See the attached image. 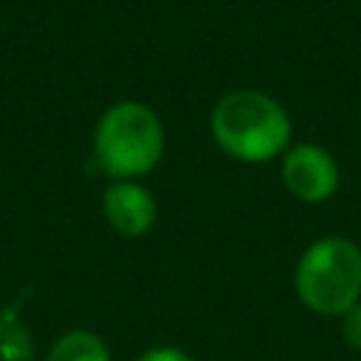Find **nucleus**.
I'll use <instances>...</instances> for the list:
<instances>
[{"label":"nucleus","mask_w":361,"mask_h":361,"mask_svg":"<svg viewBox=\"0 0 361 361\" xmlns=\"http://www.w3.org/2000/svg\"><path fill=\"white\" fill-rule=\"evenodd\" d=\"M45 361H113V358L102 336L90 330H68L51 344Z\"/></svg>","instance_id":"6"},{"label":"nucleus","mask_w":361,"mask_h":361,"mask_svg":"<svg viewBox=\"0 0 361 361\" xmlns=\"http://www.w3.org/2000/svg\"><path fill=\"white\" fill-rule=\"evenodd\" d=\"M102 212L107 223L124 237H141L158 217V203L138 180H116L102 195Z\"/></svg>","instance_id":"5"},{"label":"nucleus","mask_w":361,"mask_h":361,"mask_svg":"<svg viewBox=\"0 0 361 361\" xmlns=\"http://www.w3.org/2000/svg\"><path fill=\"white\" fill-rule=\"evenodd\" d=\"M341 336H344V341H347L353 350L361 353V302L353 305V307L341 316Z\"/></svg>","instance_id":"7"},{"label":"nucleus","mask_w":361,"mask_h":361,"mask_svg":"<svg viewBox=\"0 0 361 361\" xmlns=\"http://www.w3.org/2000/svg\"><path fill=\"white\" fill-rule=\"evenodd\" d=\"M282 183L293 197L322 203L338 189V164L324 147L290 144L282 155Z\"/></svg>","instance_id":"4"},{"label":"nucleus","mask_w":361,"mask_h":361,"mask_svg":"<svg viewBox=\"0 0 361 361\" xmlns=\"http://www.w3.org/2000/svg\"><path fill=\"white\" fill-rule=\"evenodd\" d=\"M290 130L285 107L262 90H231L212 110V135L217 147L245 164L285 155Z\"/></svg>","instance_id":"1"},{"label":"nucleus","mask_w":361,"mask_h":361,"mask_svg":"<svg viewBox=\"0 0 361 361\" xmlns=\"http://www.w3.org/2000/svg\"><path fill=\"white\" fill-rule=\"evenodd\" d=\"M293 288L307 310L344 316L361 302V248L336 234L310 243L296 262Z\"/></svg>","instance_id":"3"},{"label":"nucleus","mask_w":361,"mask_h":361,"mask_svg":"<svg viewBox=\"0 0 361 361\" xmlns=\"http://www.w3.org/2000/svg\"><path fill=\"white\" fill-rule=\"evenodd\" d=\"M135 361H195V358L178 347H149Z\"/></svg>","instance_id":"8"},{"label":"nucleus","mask_w":361,"mask_h":361,"mask_svg":"<svg viewBox=\"0 0 361 361\" xmlns=\"http://www.w3.org/2000/svg\"><path fill=\"white\" fill-rule=\"evenodd\" d=\"M96 164L116 180H135L152 172L164 155V127L152 107L141 102H116L93 133Z\"/></svg>","instance_id":"2"}]
</instances>
